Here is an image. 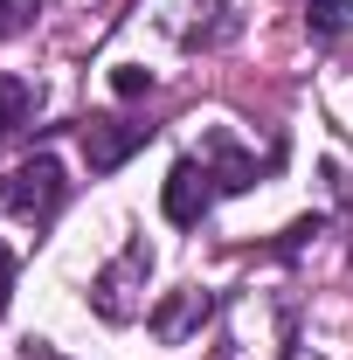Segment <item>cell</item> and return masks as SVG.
<instances>
[{"mask_svg": "<svg viewBox=\"0 0 353 360\" xmlns=\"http://www.w3.org/2000/svg\"><path fill=\"white\" fill-rule=\"evenodd\" d=\"M146 139H153V125H125V118H90V125H84V160H90V174H118V167L132 160Z\"/></svg>", "mask_w": 353, "mask_h": 360, "instance_id": "cell-4", "label": "cell"}, {"mask_svg": "<svg viewBox=\"0 0 353 360\" xmlns=\"http://www.w3.org/2000/svg\"><path fill=\"white\" fill-rule=\"evenodd\" d=\"M111 90H118V97H146V90H153V70H139V63H118Z\"/></svg>", "mask_w": 353, "mask_h": 360, "instance_id": "cell-10", "label": "cell"}, {"mask_svg": "<svg viewBox=\"0 0 353 360\" xmlns=\"http://www.w3.org/2000/svg\"><path fill=\"white\" fill-rule=\"evenodd\" d=\"M63 194H70V180H63V160L56 153H35V160H21L14 180L0 187V208L14 215V222H56V208H63Z\"/></svg>", "mask_w": 353, "mask_h": 360, "instance_id": "cell-1", "label": "cell"}, {"mask_svg": "<svg viewBox=\"0 0 353 360\" xmlns=\"http://www.w3.org/2000/svg\"><path fill=\"white\" fill-rule=\"evenodd\" d=\"M305 28L319 35V42H340L353 28V0H312V14H305Z\"/></svg>", "mask_w": 353, "mask_h": 360, "instance_id": "cell-7", "label": "cell"}, {"mask_svg": "<svg viewBox=\"0 0 353 360\" xmlns=\"http://www.w3.org/2000/svg\"><path fill=\"white\" fill-rule=\"evenodd\" d=\"M28 111H35V90L21 84V77H0V139L14 132V125H21Z\"/></svg>", "mask_w": 353, "mask_h": 360, "instance_id": "cell-8", "label": "cell"}, {"mask_svg": "<svg viewBox=\"0 0 353 360\" xmlns=\"http://www.w3.org/2000/svg\"><path fill=\"white\" fill-rule=\"evenodd\" d=\"M201 167L215 174V194H243V187H257V174H264L229 132H208V160H201Z\"/></svg>", "mask_w": 353, "mask_h": 360, "instance_id": "cell-5", "label": "cell"}, {"mask_svg": "<svg viewBox=\"0 0 353 360\" xmlns=\"http://www.w3.org/2000/svg\"><path fill=\"white\" fill-rule=\"evenodd\" d=\"M160 208H167L174 229H194L208 208H215V174H208L201 160H174V174H167V187H160Z\"/></svg>", "mask_w": 353, "mask_h": 360, "instance_id": "cell-3", "label": "cell"}, {"mask_svg": "<svg viewBox=\"0 0 353 360\" xmlns=\"http://www.w3.org/2000/svg\"><path fill=\"white\" fill-rule=\"evenodd\" d=\"M153 277V250L146 243H125L118 250V264H104L97 270V284H90V305H97V319H111V326H125V319L139 312V284Z\"/></svg>", "mask_w": 353, "mask_h": 360, "instance_id": "cell-2", "label": "cell"}, {"mask_svg": "<svg viewBox=\"0 0 353 360\" xmlns=\"http://www.w3.org/2000/svg\"><path fill=\"white\" fill-rule=\"evenodd\" d=\"M35 14H42V0H0V35H21Z\"/></svg>", "mask_w": 353, "mask_h": 360, "instance_id": "cell-9", "label": "cell"}, {"mask_svg": "<svg viewBox=\"0 0 353 360\" xmlns=\"http://www.w3.org/2000/svg\"><path fill=\"white\" fill-rule=\"evenodd\" d=\"M208 312H215V298H208V291H174V298L153 312V333L174 347V340H187V333H194V326H201Z\"/></svg>", "mask_w": 353, "mask_h": 360, "instance_id": "cell-6", "label": "cell"}, {"mask_svg": "<svg viewBox=\"0 0 353 360\" xmlns=\"http://www.w3.org/2000/svg\"><path fill=\"white\" fill-rule=\"evenodd\" d=\"M7 298H14V250L0 243V312H7Z\"/></svg>", "mask_w": 353, "mask_h": 360, "instance_id": "cell-11", "label": "cell"}]
</instances>
